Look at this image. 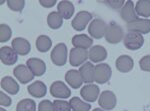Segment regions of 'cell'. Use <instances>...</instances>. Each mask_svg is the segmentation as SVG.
I'll list each match as a JSON object with an SVG mask.
<instances>
[{
	"label": "cell",
	"mask_w": 150,
	"mask_h": 111,
	"mask_svg": "<svg viewBox=\"0 0 150 111\" xmlns=\"http://www.w3.org/2000/svg\"><path fill=\"white\" fill-rule=\"evenodd\" d=\"M124 38V32L121 26H119L116 22H111L107 25L105 33V39L110 44H118Z\"/></svg>",
	"instance_id": "cell-1"
},
{
	"label": "cell",
	"mask_w": 150,
	"mask_h": 111,
	"mask_svg": "<svg viewBox=\"0 0 150 111\" xmlns=\"http://www.w3.org/2000/svg\"><path fill=\"white\" fill-rule=\"evenodd\" d=\"M51 62L55 66L61 67L66 64L67 61V47L64 43H59L51 51Z\"/></svg>",
	"instance_id": "cell-2"
},
{
	"label": "cell",
	"mask_w": 150,
	"mask_h": 111,
	"mask_svg": "<svg viewBox=\"0 0 150 111\" xmlns=\"http://www.w3.org/2000/svg\"><path fill=\"white\" fill-rule=\"evenodd\" d=\"M123 43L124 46L128 50L136 51L139 50L140 48L144 44V38L142 34L135 33V32H129L123 38Z\"/></svg>",
	"instance_id": "cell-3"
},
{
	"label": "cell",
	"mask_w": 150,
	"mask_h": 111,
	"mask_svg": "<svg viewBox=\"0 0 150 111\" xmlns=\"http://www.w3.org/2000/svg\"><path fill=\"white\" fill-rule=\"evenodd\" d=\"M112 76V71L109 65L107 64H100L97 65L94 69V81L99 84L106 83L110 80Z\"/></svg>",
	"instance_id": "cell-4"
},
{
	"label": "cell",
	"mask_w": 150,
	"mask_h": 111,
	"mask_svg": "<svg viewBox=\"0 0 150 111\" xmlns=\"http://www.w3.org/2000/svg\"><path fill=\"white\" fill-rule=\"evenodd\" d=\"M107 24L102 19L96 18L91 21L88 26V33L94 39H101L103 36H105Z\"/></svg>",
	"instance_id": "cell-5"
},
{
	"label": "cell",
	"mask_w": 150,
	"mask_h": 111,
	"mask_svg": "<svg viewBox=\"0 0 150 111\" xmlns=\"http://www.w3.org/2000/svg\"><path fill=\"white\" fill-rule=\"evenodd\" d=\"M88 52L85 49H79V48H73L70 50L69 55V62L73 67L82 66L84 62H86L88 59Z\"/></svg>",
	"instance_id": "cell-6"
},
{
	"label": "cell",
	"mask_w": 150,
	"mask_h": 111,
	"mask_svg": "<svg viewBox=\"0 0 150 111\" xmlns=\"http://www.w3.org/2000/svg\"><path fill=\"white\" fill-rule=\"evenodd\" d=\"M127 30L129 32L148 34L150 33V20L149 19L137 18L136 20L127 23Z\"/></svg>",
	"instance_id": "cell-7"
},
{
	"label": "cell",
	"mask_w": 150,
	"mask_h": 111,
	"mask_svg": "<svg viewBox=\"0 0 150 111\" xmlns=\"http://www.w3.org/2000/svg\"><path fill=\"white\" fill-rule=\"evenodd\" d=\"M92 19V15L88 11H80L76 14V16L73 18L71 22V25L74 30L76 31H83L86 28V25L89 23V21Z\"/></svg>",
	"instance_id": "cell-8"
},
{
	"label": "cell",
	"mask_w": 150,
	"mask_h": 111,
	"mask_svg": "<svg viewBox=\"0 0 150 111\" xmlns=\"http://www.w3.org/2000/svg\"><path fill=\"white\" fill-rule=\"evenodd\" d=\"M50 93L56 98H68L71 95V91L64 83L60 80L54 81L50 86Z\"/></svg>",
	"instance_id": "cell-9"
},
{
	"label": "cell",
	"mask_w": 150,
	"mask_h": 111,
	"mask_svg": "<svg viewBox=\"0 0 150 111\" xmlns=\"http://www.w3.org/2000/svg\"><path fill=\"white\" fill-rule=\"evenodd\" d=\"M14 76L18 79L22 84L28 83L29 81L33 80L34 78V74H32V71L28 69L27 66H24V65H18L17 67H14L13 69Z\"/></svg>",
	"instance_id": "cell-10"
},
{
	"label": "cell",
	"mask_w": 150,
	"mask_h": 111,
	"mask_svg": "<svg viewBox=\"0 0 150 111\" xmlns=\"http://www.w3.org/2000/svg\"><path fill=\"white\" fill-rule=\"evenodd\" d=\"M116 96L112 91L110 90H105L99 96L98 99V104L102 107L104 110H111L116 106Z\"/></svg>",
	"instance_id": "cell-11"
},
{
	"label": "cell",
	"mask_w": 150,
	"mask_h": 111,
	"mask_svg": "<svg viewBox=\"0 0 150 111\" xmlns=\"http://www.w3.org/2000/svg\"><path fill=\"white\" fill-rule=\"evenodd\" d=\"M0 59H1V62L4 65L11 66V65H14L17 62V53L13 48L8 47V46L1 47V49H0Z\"/></svg>",
	"instance_id": "cell-12"
},
{
	"label": "cell",
	"mask_w": 150,
	"mask_h": 111,
	"mask_svg": "<svg viewBox=\"0 0 150 111\" xmlns=\"http://www.w3.org/2000/svg\"><path fill=\"white\" fill-rule=\"evenodd\" d=\"M26 66L28 67V69L32 71V74L35 76H41L44 74V72L46 71V65L45 62L40 59L37 58H31L28 59L26 62Z\"/></svg>",
	"instance_id": "cell-13"
},
{
	"label": "cell",
	"mask_w": 150,
	"mask_h": 111,
	"mask_svg": "<svg viewBox=\"0 0 150 111\" xmlns=\"http://www.w3.org/2000/svg\"><path fill=\"white\" fill-rule=\"evenodd\" d=\"M99 87L94 84H86L80 90V94L84 100L87 102H94L99 96Z\"/></svg>",
	"instance_id": "cell-14"
},
{
	"label": "cell",
	"mask_w": 150,
	"mask_h": 111,
	"mask_svg": "<svg viewBox=\"0 0 150 111\" xmlns=\"http://www.w3.org/2000/svg\"><path fill=\"white\" fill-rule=\"evenodd\" d=\"M120 16L125 22L130 23L132 21L136 20L138 18L136 12H135V8H134V4H133L132 1H126V3L123 5V7L120 10Z\"/></svg>",
	"instance_id": "cell-15"
},
{
	"label": "cell",
	"mask_w": 150,
	"mask_h": 111,
	"mask_svg": "<svg viewBox=\"0 0 150 111\" xmlns=\"http://www.w3.org/2000/svg\"><path fill=\"white\" fill-rule=\"evenodd\" d=\"M94 65L91 62H86L80 67L79 69V72H80L81 78L83 80V83H89L94 81Z\"/></svg>",
	"instance_id": "cell-16"
},
{
	"label": "cell",
	"mask_w": 150,
	"mask_h": 111,
	"mask_svg": "<svg viewBox=\"0 0 150 111\" xmlns=\"http://www.w3.org/2000/svg\"><path fill=\"white\" fill-rule=\"evenodd\" d=\"M88 57L92 62H100L106 60L107 58V51L102 46H93L88 52Z\"/></svg>",
	"instance_id": "cell-17"
},
{
	"label": "cell",
	"mask_w": 150,
	"mask_h": 111,
	"mask_svg": "<svg viewBox=\"0 0 150 111\" xmlns=\"http://www.w3.org/2000/svg\"><path fill=\"white\" fill-rule=\"evenodd\" d=\"M12 48L16 51L18 55L26 56L29 54L31 50V45L26 39L24 38H15L12 41Z\"/></svg>",
	"instance_id": "cell-18"
},
{
	"label": "cell",
	"mask_w": 150,
	"mask_h": 111,
	"mask_svg": "<svg viewBox=\"0 0 150 111\" xmlns=\"http://www.w3.org/2000/svg\"><path fill=\"white\" fill-rule=\"evenodd\" d=\"M116 69L120 72H129L133 69L134 62L132 58L127 55H122L116 60Z\"/></svg>",
	"instance_id": "cell-19"
},
{
	"label": "cell",
	"mask_w": 150,
	"mask_h": 111,
	"mask_svg": "<svg viewBox=\"0 0 150 111\" xmlns=\"http://www.w3.org/2000/svg\"><path fill=\"white\" fill-rule=\"evenodd\" d=\"M27 90H28L29 94L31 96H34L36 98L43 97V96L46 95V92H47L46 85L40 80L34 81L33 83H31L27 87Z\"/></svg>",
	"instance_id": "cell-20"
},
{
	"label": "cell",
	"mask_w": 150,
	"mask_h": 111,
	"mask_svg": "<svg viewBox=\"0 0 150 111\" xmlns=\"http://www.w3.org/2000/svg\"><path fill=\"white\" fill-rule=\"evenodd\" d=\"M93 44V40L90 37H88L85 34H79L75 35L72 38V45L74 48H79V49H85L87 50L90 48Z\"/></svg>",
	"instance_id": "cell-21"
},
{
	"label": "cell",
	"mask_w": 150,
	"mask_h": 111,
	"mask_svg": "<svg viewBox=\"0 0 150 111\" xmlns=\"http://www.w3.org/2000/svg\"><path fill=\"white\" fill-rule=\"evenodd\" d=\"M65 80L72 88H79L82 85V80L80 72L76 69H70L65 74Z\"/></svg>",
	"instance_id": "cell-22"
},
{
	"label": "cell",
	"mask_w": 150,
	"mask_h": 111,
	"mask_svg": "<svg viewBox=\"0 0 150 111\" xmlns=\"http://www.w3.org/2000/svg\"><path fill=\"white\" fill-rule=\"evenodd\" d=\"M1 88L9 94L14 95L19 91V84L11 76H4L1 79Z\"/></svg>",
	"instance_id": "cell-23"
},
{
	"label": "cell",
	"mask_w": 150,
	"mask_h": 111,
	"mask_svg": "<svg viewBox=\"0 0 150 111\" xmlns=\"http://www.w3.org/2000/svg\"><path fill=\"white\" fill-rule=\"evenodd\" d=\"M58 13L64 19H70L74 13V5L70 1H60L57 6Z\"/></svg>",
	"instance_id": "cell-24"
},
{
	"label": "cell",
	"mask_w": 150,
	"mask_h": 111,
	"mask_svg": "<svg viewBox=\"0 0 150 111\" xmlns=\"http://www.w3.org/2000/svg\"><path fill=\"white\" fill-rule=\"evenodd\" d=\"M52 47V41L48 36L41 35L36 39V48L41 53L48 52Z\"/></svg>",
	"instance_id": "cell-25"
},
{
	"label": "cell",
	"mask_w": 150,
	"mask_h": 111,
	"mask_svg": "<svg viewBox=\"0 0 150 111\" xmlns=\"http://www.w3.org/2000/svg\"><path fill=\"white\" fill-rule=\"evenodd\" d=\"M135 12L137 16L150 17V1L149 0H139L135 5Z\"/></svg>",
	"instance_id": "cell-26"
},
{
	"label": "cell",
	"mask_w": 150,
	"mask_h": 111,
	"mask_svg": "<svg viewBox=\"0 0 150 111\" xmlns=\"http://www.w3.org/2000/svg\"><path fill=\"white\" fill-rule=\"evenodd\" d=\"M47 24L51 29H59L63 24V18L58 12H51L47 16Z\"/></svg>",
	"instance_id": "cell-27"
},
{
	"label": "cell",
	"mask_w": 150,
	"mask_h": 111,
	"mask_svg": "<svg viewBox=\"0 0 150 111\" xmlns=\"http://www.w3.org/2000/svg\"><path fill=\"white\" fill-rule=\"evenodd\" d=\"M70 107L73 111H90L91 105L84 102L79 97H72L69 101Z\"/></svg>",
	"instance_id": "cell-28"
},
{
	"label": "cell",
	"mask_w": 150,
	"mask_h": 111,
	"mask_svg": "<svg viewBox=\"0 0 150 111\" xmlns=\"http://www.w3.org/2000/svg\"><path fill=\"white\" fill-rule=\"evenodd\" d=\"M16 111H36V103L34 100L25 98L18 102Z\"/></svg>",
	"instance_id": "cell-29"
},
{
	"label": "cell",
	"mask_w": 150,
	"mask_h": 111,
	"mask_svg": "<svg viewBox=\"0 0 150 111\" xmlns=\"http://www.w3.org/2000/svg\"><path fill=\"white\" fill-rule=\"evenodd\" d=\"M12 36V30L6 24H1L0 25V42L4 43L7 42Z\"/></svg>",
	"instance_id": "cell-30"
},
{
	"label": "cell",
	"mask_w": 150,
	"mask_h": 111,
	"mask_svg": "<svg viewBox=\"0 0 150 111\" xmlns=\"http://www.w3.org/2000/svg\"><path fill=\"white\" fill-rule=\"evenodd\" d=\"M7 5L11 10L20 12L22 11V9L25 6V1H23V0H8Z\"/></svg>",
	"instance_id": "cell-31"
},
{
	"label": "cell",
	"mask_w": 150,
	"mask_h": 111,
	"mask_svg": "<svg viewBox=\"0 0 150 111\" xmlns=\"http://www.w3.org/2000/svg\"><path fill=\"white\" fill-rule=\"evenodd\" d=\"M53 105H54V111H70L71 109L69 102L64 100H54Z\"/></svg>",
	"instance_id": "cell-32"
},
{
	"label": "cell",
	"mask_w": 150,
	"mask_h": 111,
	"mask_svg": "<svg viewBox=\"0 0 150 111\" xmlns=\"http://www.w3.org/2000/svg\"><path fill=\"white\" fill-rule=\"evenodd\" d=\"M38 111H54V105L50 100H42L38 105Z\"/></svg>",
	"instance_id": "cell-33"
},
{
	"label": "cell",
	"mask_w": 150,
	"mask_h": 111,
	"mask_svg": "<svg viewBox=\"0 0 150 111\" xmlns=\"http://www.w3.org/2000/svg\"><path fill=\"white\" fill-rule=\"evenodd\" d=\"M139 67L142 71H150V55L145 56L139 61Z\"/></svg>",
	"instance_id": "cell-34"
},
{
	"label": "cell",
	"mask_w": 150,
	"mask_h": 111,
	"mask_svg": "<svg viewBox=\"0 0 150 111\" xmlns=\"http://www.w3.org/2000/svg\"><path fill=\"white\" fill-rule=\"evenodd\" d=\"M104 4H106L112 9H119L124 5V1L123 0H112V1L106 0V1H104Z\"/></svg>",
	"instance_id": "cell-35"
},
{
	"label": "cell",
	"mask_w": 150,
	"mask_h": 111,
	"mask_svg": "<svg viewBox=\"0 0 150 111\" xmlns=\"http://www.w3.org/2000/svg\"><path fill=\"white\" fill-rule=\"evenodd\" d=\"M11 103H12L11 98L9 97V96L7 95L5 92L1 91V92H0V105L8 107V106L11 105Z\"/></svg>",
	"instance_id": "cell-36"
},
{
	"label": "cell",
	"mask_w": 150,
	"mask_h": 111,
	"mask_svg": "<svg viewBox=\"0 0 150 111\" xmlns=\"http://www.w3.org/2000/svg\"><path fill=\"white\" fill-rule=\"evenodd\" d=\"M39 3L40 5H42L45 8H51L56 4V1L55 0H40Z\"/></svg>",
	"instance_id": "cell-37"
},
{
	"label": "cell",
	"mask_w": 150,
	"mask_h": 111,
	"mask_svg": "<svg viewBox=\"0 0 150 111\" xmlns=\"http://www.w3.org/2000/svg\"><path fill=\"white\" fill-rule=\"evenodd\" d=\"M93 111H105V110H103V109H101V108H94Z\"/></svg>",
	"instance_id": "cell-38"
},
{
	"label": "cell",
	"mask_w": 150,
	"mask_h": 111,
	"mask_svg": "<svg viewBox=\"0 0 150 111\" xmlns=\"http://www.w3.org/2000/svg\"><path fill=\"white\" fill-rule=\"evenodd\" d=\"M0 111H6V110L4 109V108H1V109H0Z\"/></svg>",
	"instance_id": "cell-39"
}]
</instances>
